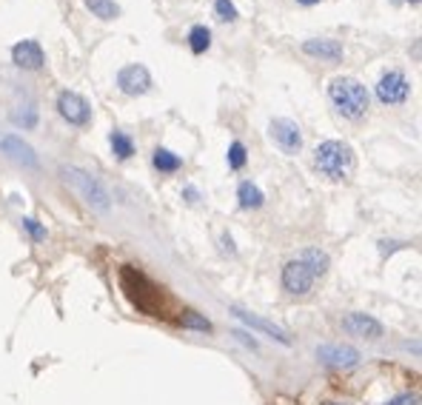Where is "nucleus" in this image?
Segmentation results:
<instances>
[{
  "label": "nucleus",
  "instance_id": "9",
  "mask_svg": "<svg viewBox=\"0 0 422 405\" xmlns=\"http://www.w3.org/2000/svg\"><path fill=\"white\" fill-rule=\"evenodd\" d=\"M269 134L286 157H297L303 151V131L291 117H274L269 126Z\"/></svg>",
  "mask_w": 422,
  "mask_h": 405
},
{
  "label": "nucleus",
  "instance_id": "7",
  "mask_svg": "<svg viewBox=\"0 0 422 405\" xmlns=\"http://www.w3.org/2000/svg\"><path fill=\"white\" fill-rule=\"evenodd\" d=\"M280 283H283L286 294H291V297H308L311 288H314V283H317V274L300 257H291L283 266V271H280Z\"/></svg>",
  "mask_w": 422,
  "mask_h": 405
},
{
  "label": "nucleus",
  "instance_id": "6",
  "mask_svg": "<svg viewBox=\"0 0 422 405\" xmlns=\"http://www.w3.org/2000/svg\"><path fill=\"white\" fill-rule=\"evenodd\" d=\"M374 94H377V100L382 106H402L411 97V80H408V75L402 69H388V72L379 75V80L374 86Z\"/></svg>",
  "mask_w": 422,
  "mask_h": 405
},
{
  "label": "nucleus",
  "instance_id": "34",
  "mask_svg": "<svg viewBox=\"0 0 422 405\" xmlns=\"http://www.w3.org/2000/svg\"><path fill=\"white\" fill-rule=\"evenodd\" d=\"M328 405H348V402H328Z\"/></svg>",
  "mask_w": 422,
  "mask_h": 405
},
{
  "label": "nucleus",
  "instance_id": "11",
  "mask_svg": "<svg viewBox=\"0 0 422 405\" xmlns=\"http://www.w3.org/2000/svg\"><path fill=\"white\" fill-rule=\"evenodd\" d=\"M114 83H117V89H120L126 97H143V94H148L151 86H154L151 72H148L143 63H129V66H123V69L117 72Z\"/></svg>",
  "mask_w": 422,
  "mask_h": 405
},
{
  "label": "nucleus",
  "instance_id": "27",
  "mask_svg": "<svg viewBox=\"0 0 422 405\" xmlns=\"http://www.w3.org/2000/svg\"><path fill=\"white\" fill-rule=\"evenodd\" d=\"M232 337H234L237 342H243L246 348H251V351H260V342L254 340V334H249V331H243V328H234V331H232Z\"/></svg>",
  "mask_w": 422,
  "mask_h": 405
},
{
  "label": "nucleus",
  "instance_id": "17",
  "mask_svg": "<svg viewBox=\"0 0 422 405\" xmlns=\"http://www.w3.org/2000/svg\"><path fill=\"white\" fill-rule=\"evenodd\" d=\"M151 166H154V171L157 174H177L180 168H183V157L177 154V151H171V148H166V146H157L154 151H151Z\"/></svg>",
  "mask_w": 422,
  "mask_h": 405
},
{
  "label": "nucleus",
  "instance_id": "10",
  "mask_svg": "<svg viewBox=\"0 0 422 405\" xmlns=\"http://www.w3.org/2000/svg\"><path fill=\"white\" fill-rule=\"evenodd\" d=\"M317 360L325 368L348 371V368H357L362 362V354L348 342H323V345H317Z\"/></svg>",
  "mask_w": 422,
  "mask_h": 405
},
{
  "label": "nucleus",
  "instance_id": "31",
  "mask_svg": "<svg viewBox=\"0 0 422 405\" xmlns=\"http://www.w3.org/2000/svg\"><path fill=\"white\" fill-rule=\"evenodd\" d=\"M408 243H396V240H379V252H382V257L385 254H394L396 249H405Z\"/></svg>",
  "mask_w": 422,
  "mask_h": 405
},
{
  "label": "nucleus",
  "instance_id": "26",
  "mask_svg": "<svg viewBox=\"0 0 422 405\" xmlns=\"http://www.w3.org/2000/svg\"><path fill=\"white\" fill-rule=\"evenodd\" d=\"M21 226L29 232V237L35 240V243H43L46 237H49V232H46V226H40L35 217H21Z\"/></svg>",
  "mask_w": 422,
  "mask_h": 405
},
{
  "label": "nucleus",
  "instance_id": "20",
  "mask_svg": "<svg viewBox=\"0 0 422 405\" xmlns=\"http://www.w3.org/2000/svg\"><path fill=\"white\" fill-rule=\"evenodd\" d=\"M188 49L191 55H205L211 49V29L205 23H194L188 29Z\"/></svg>",
  "mask_w": 422,
  "mask_h": 405
},
{
  "label": "nucleus",
  "instance_id": "12",
  "mask_svg": "<svg viewBox=\"0 0 422 405\" xmlns=\"http://www.w3.org/2000/svg\"><path fill=\"white\" fill-rule=\"evenodd\" d=\"M342 331L348 337H357V340H368V342H377L385 337V325L374 317V314H365V311H348L342 317Z\"/></svg>",
  "mask_w": 422,
  "mask_h": 405
},
{
  "label": "nucleus",
  "instance_id": "13",
  "mask_svg": "<svg viewBox=\"0 0 422 405\" xmlns=\"http://www.w3.org/2000/svg\"><path fill=\"white\" fill-rule=\"evenodd\" d=\"M0 148H4L6 157H12V160H15L18 166H23V168H32V171L40 168L38 151H35L32 143H26L21 134H4V137H0Z\"/></svg>",
  "mask_w": 422,
  "mask_h": 405
},
{
  "label": "nucleus",
  "instance_id": "21",
  "mask_svg": "<svg viewBox=\"0 0 422 405\" xmlns=\"http://www.w3.org/2000/svg\"><path fill=\"white\" fill-rule=\"evenodd\" d=\"M38 120H40V114H38V106H35V103L15 106V112H12V123H15L18 129H23V131L38 129Z\"/></svg>",
  "mask_w": 422,
  "mask_h": 405
},
{
  "label": "nucleus",
  "instance_id": "3",
  "mask_svg": "<svg viewBox=\"0 0 422 405\" xmlns=\"http://www.w3.org/2000/svg\"><path fill=\"white\" fill-rule=\"evenodd\" d=\"M60 180L86 202V206L97 215H109L112 212V194L103 185L100 177H94L92 171L80 168V166H60Z\"/></svg>",
  "mask_w": 422,
  "mask_h": 405
},
{
  "label": "nucleus",
  "instance_id": "8",
  "mask_svg": "<svg viewBox=\"0 0 422 405\" xmlns=\"http://www.w3.org/2000/svg\"><path fill=\"white\" fill-rule=\"evenodd\" d=\"M229 311H232V317H237L249 331H257V334H263V337H269V340H274V342H280V345H291L294 340H291V334L283 328V325H277V323H271V320H266V317H260V314H254V311H249V308H243V306H229Z\"/></svg>",
  "mask_w": 422,
  "mask_h": 405
},
{
  "label": "nucleus",
  "instance_id": "2",
  "mask_svg": "<svg viewBox=\"0 0 422 405\" xmlns=\"http://www.w3.org/2000/svg\"><path fill=\"white\" fill-rule=\"evenodd\" d=\"M328 100L351 123L362 120L368 114V109H371V92L357 77H334L328 83Z\"/></svg>",
  "mask_w": 422,
  "mask_h": 405
},
{
  "label": "nucleus",
  "instance_id": "19",
  "mask_svg": "<svg viewBox=\"0 0 422 405\" xmlns=\"http://www.w3.org/2000/svg\"><path fill=\"white\" fill-rule=\"evenodd\" d=\"M109 146H112V154H114L120 163L131 160V157H134V151H137L134 140H131L126 131H120V129H112V131H109Z\"/></svg>",
  "mask_w": 422,
  "mask_h": 405
},
{
  "label": "nucleus",
  "instance_id": "15",
  "mask_svg": "<svg viewBox=\"0 0 422 405\" xmlns=\"http://www.w3.org/2000/svg\"><path fill=\"white\" fill-rule=\"evenodd\" d=\"M303 55L314 58V60H325V63H340L345 58V49L340 40H331V38H308L303 40Z\"/></svg>",
  "mask_w": 422,
  "mask_h": 405
},
{
  "label": "nucleus",
  "instance_id": "32",
  "mask_svg": "<svg viewBox=\"0 0 422 405\" xmlns=\"http://www.w3.org/2000/svg\"><path fill=\"white\" fill-rule=\"evenodd\" d=\"M300 6H317V4H323V0H297Z\"/></svg>",
  "mask_w": 422,
  "mask_h": 405
},
{
  "label": "nucleus",
  "instance_id": "23",
  "mask_svg": "<svg viewBox=\"0 0 422 405\" xmlns=\"http://www.w3.org/2000/svg\"><path fill=\"white\" fill-rule=\"evenodd\" d=\"M180 325L185 328V331H200V334H211L215 331V325H211V320L205 317V314H200V311H183V317H180Z\"/></svg>",
  "mask_w": 422,
  "mask_h": 405
},
{
  "label": "nucleus",
  "instance_id": "24",
  "mask_svg": "<svg viewBox=\"0 0 422 405\" xmlns=\"http://www.w3.org/2000/svg\"><path fill=\"white\" fill-rule=\"evenodd\" d=\"M226 163H229V168H232V171H240V168H246V163H249V148H246V143H243V140H234V143H229Z\"/></svg>",
  "mask_w": 422,
  "mask_h": 405
},
{
  "label": "nucleus",
  "instance_id": "30",
  "mask_svg": "<svg viewBox=\"0 0 422 405\" xmlns=\"http://www.w3.org/2000/svg\"><path fill=\"white\" fill-rule=\"evenodd\" d=\"M180 197L188 202V206H197V202H200V188H197V185H185V188L180 191Z\"/></svg>",
  "mask_w": 422,
  "mask_h": 405
},
{
  "label": "nucleus",
  "instance_id": "1",
  "mask_svg": "<svg viewBox=\"0 0 422 405\" xmlns=\"http://www.w3.org/2000/svg\"><path fill=\"white\" fill-rule=\"evenodd\" d=\"M120 288L126 294V300L146 317H168V306L171 300L166 297V291L151 283L140 269L134 266H123L120 269Z\"/></svg>",
  "mask_w": 422,
  "mask_h": 405
},
{
  "label": "nucleus",
  "instance_id": "14",
  "mask_svg": "<svg viewBox=\"0 0 422 405\" xmlns=\"http://www.w3.org/2000/svg\"><path fill=\"white\" fill-rule=\"evenodd\" d=\"M12 63L18 69H23V72H40L46 66V52H43V46L38 40L26 38V40H18L12 46Z\"/></svg>",
  "mask_w": 422,
  "mask_h": 405
},
{
  "label": "nucleus",
  "instance_id": "22",
  "mask_svg": "<svg viewBox=\"0 0 422 405\" xmlns=\"http://www.w3.org/2000/svg\"><path fill=\"white\" fill-rule=\"evenodd\" d=\"M83 6L100 18V21H117L120 18V6H117V0H83Z\"/></svg>",
  "mask_w": 422,
  "mask_h": 405
},
{
  "label": "nucleus",
  "instance_id": "33",
  "mask_svg": "<svg viewBox=\"0 0 422 405\" xmlns=\"http://www.w3.org/2000/svg\"><path fill=\"white\" fill-rule=\"evenodd\" d=\"M405 4H411V6H419V0H405Z\"/></svg>",
  "mask_w": 422,
  "mask_h": 405
},
{
  "label": "nucleus",
  "instance_id": "18",
  "mask_svg": "<svg viewBox=\"0 0 422 405\" xmlns=\"http://www.w3.org/2000/svg\"><path fill=\"white\" fill-rule=\"evenodd\" d=\"M297 257H300V260H303V263H305V266L317 274V280H320V277H325V274H328V269H331V257H328L320 246H308V249H303Z\"/></svg>",
  "mask_w": 422,
  "mask_h": 405
},
{
  "label": "nucleus",
  "instance_id": "16",
  "mask_svg": "<svg viewBox=\"0 0 422 405\" xmlns=\"http://www.w3.org/2000/svg\"><path fill=\"white\" fill-rule=\"evenodd\" d=\"M237 206L243 212H257V209L266 206V194H263V188L254 180H243L237 185Z\"/></svg>",
  "mask_w": 422,
  "mask_h": 405
},
{
  "label": "nucleus",
  "instance_id": "25",
  "mask_svg": "<svg viewBox=\"0 0 422 405\" xmlns=\"http://www.w3.org/2000/svg\"><path fill=\"white\" fill-rule=\"evenodd\" d=\"M215 12H217V18H220L223 23H234V21L240 18L234 0H215Z\"/></svg>",
  "mask_w": 422,
  "mask_h": 405
},
{
  "label": "nucleus",
  "instance_id": "4",
  "mask_svg": "<svg viewBox=\"0 0 422 405\" xmlns=\"http://www.w3.org/2000/svg\"><path fill=\"white\" fill-rule=\"evenodd\" d=\"M354 160H357L354 157V148L345 140H323L314 148V168L323 177L334 180V183H340V180H345L351 174Z\"/></svg>",
  "mask_w": 422,
  "mask_h": 405
},
{
  "label": "nucleus",
  "instance_id": "5",
  "mask_svg": "<svg viewBox=\"0 0 422 405\" xmlns=\"http://www.w3.org/2000/svg\"><path fill=\"white\" fill-rule=\"evenodd\" d=\"M55 109L60 114L63 123H69L72 129H89L92 120H94V112H92V103L80 94V92H72V89H63L55 100Z\"/></svg>",
  "mask_w": 422,
  "mask_h": 405
},
{
  "label": "nucleus",
  "instance_id": "29",
  "mask_svg": "<svg viewBox=\"0 0 422 405\" xmlns=\"http://www.w3.org/2000/svg\"><path fill=\"white\" fill-rule=\"evenodd\" d=\"M220 246H223V254L237 257V246H234V237H232L229 232H223V234H220Z\"/></svg>",
  "mask_w": 422,
  "mask_h": 405
},
{
  "label": "nucleus",
  "instance_id": "28",
  "mask_svg": "<svg viewBox=\"0 0 422 405\" xmlns=\"http://www.w3.org/2000/svg\"><path fill=\"white\" fill-rule=\"evenodd\" d=\"M419 402V396L416 394H411V391H405V394H396V396H391L388 402H382V405H416Z\"/></svg>",
  "mask_w": 422,
  "mask_h": 405
}]
</instances>
